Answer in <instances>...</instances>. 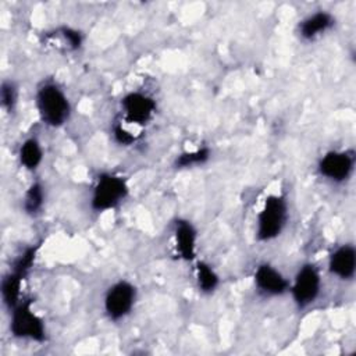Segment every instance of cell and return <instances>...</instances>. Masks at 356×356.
Wrapping results in <instances>:
<instances>
[{
  "label": "cell",
  "instance_id": "cell-16",
  "mask_svg": "<svg viewBox=\"0 0 356 356\" xmlns=\"http://www.w3.org/2000/svg\"><path fill=\"white\" fill-rule=\"evenodd\" d=\"M44 204V189L38 181L32 182L22 199V209L28 216H38Z\"/></svg>",
  "mask_w": 356,
  "mask_h": 356
},
{
  "label": "cell",
  "instance_id": "cell-8",
  "mask_svg": "<svg viewBox=\"0 0 356 356\" xmlns=\"http://www.w3.org/2000/svg\"><path fill=\"white\" fill-rule=\"evenodd\" d=\"M122 118L128 124L145 125L156 114V102L142 92H129L121 100Z\"/></svg>",
  "mask_w": 356,
  "mask_h": 356
},
{
  "label": "cell",
  "instance_id": "cell-7",
  "mask_svg": "<svg viewBox=\"0 0 356 356\" xmlns=\"http://www.w3.org/2000/svg\"><path fill=\"white\" fill-rule=\"evenodd\" d=\"M355 156L348 150H331L325 153L317 165L321 177L332 182H345L353 172Z\"/></svg>",
  "mask_w": 356,
  "mask_h": 356
},
{
  "label": "cell",
  "instance_id": "cell-6",
  "mask_svg": "<svg viewBox=\"0 0 356 356\" xmlns=\"http://www.w3.org/2000/svg\"><path fill=\"white\" fill-rule=\"evenodd\" d=\"M136 286L127 281L120 280L108 286L103 299V307L106 316L111 321H120L125 318L134 309L136 302Z\"/></svg>",
  "mask_w": 356,
  "mask_h": 356
},
{
  "label": "cell",
  "instance_id": "cell-10",
  "mask_svg": "<svg viewBox=\"0 0 356 356\" xmlns=\"http://www.w3.org/2000/svg\"><path fill=\"white\" fill-rule=\"evenodd\" d=\"M174 242H175L177 253L182 260L192 261L196 259L197 232L191 221L184 218H179L175 221Z\"/></svg>",
  "mask_w": 356,
  "mask_h": 356
},
{
  "label": "cell",
  "instance_id": "cell-2",
  "mask_svg": "<svg viewBox=\"0 0 356 356\" xmlns=\"http://www.w3.org/2000/svg\"><path fill=\"white\" fill-rule=\"evenodd\" d=\"M288 221V203L282 195H270L256 217V238L268 242L281 235Z\"/></svg>",
  "mask_w": 356,
  "mask_h": 356
},
{
  "label": "cell",
  "instance_id": "cell-4",
  "mask_svg": "<svg viewBox=\"0 0 356 356\" xmlns=\"http://www.w3.org/2000/svg\"><path fill=\"white\" fill-rule=\"evenodd\" d=\"M10 312V332L13 337L35 342L46 341V325L43 318L32 309V299L21 300Z\"/></svg>",
  "mask_w": 356,
  "mask_h": 356
},
{
  "label": "cell",
  "instance_id": "cell-12",
  "mask_svg": "<svg viewBox=\"0 0 356 356\" xmlns=\"http://www.w3.org/2000/svg\"><path fill=\"white\" fill-rule=\"evenodd\" d=\"M328 270L341 280H352L356 271V250L352 245H341L328 257Z\"/></svg>",
  "mask_w": 356,
  "mask_h": 356
},
{
  "label": "cell",
  "instance_id": "cell-20",
  "mask_svg": "<svg viewBox=\"0 0 356 356\" xmlns=\"http://www.w3.org/2000/svg\"><path fill=\"white\" fill-rule=\"evenodd\" d=\"M57 33L61 35V38L65 40L67 47L72 51L79 50L83 43V35L81 31L71 28V26H60L57 29Z\"/></svg>",
  "mask_w": 356,
  "mask_h": 356
},
{
  "label": "cell",
  "instance_id": "cell-21",
  "mask_svg": "<svg viewBox=\"0 0 356 356\" xmlns=\"http://www.w3.org/2000/svg\"><path fill=\"white\" fill-rule=\"evenodd\" d=\"M113 136L114 140L121 146H129L136 140V136L128 131L125 127H122L121 122H117L113 125Z\"/></svg>",
  "mask_w": 356,
  "mask_h": 356
},
{
  "label": "cell",
  "instance_id": "cell-11",
  "mask_svg": "<svg viewBox=\"0 0 356 356\" xmlns=\"http://www.w3.org/2000/svg\"><path fill=\"white\" fill-rule=\"evenodd\" d=\"M334 25H335L334 15L328 11L318 10L313 14H309L299 22L298 35L300 36V39L310 42L324 35L330 29H332Z\"/></svg>",
  "mask_w": 356,
  "mask_h": 356
},
{
  "label": "cell",
  "instance_id": "cell-17",
  "mask_svg": "<svg viewBox=\"0 0 356 356\" xmlns=\"http://www.w3.org/2000/svg\"><path fill=\"white\" fill-rule=\"evenodd\" d=\"M210 154H211V152H210L209 147H199L196 150L184 152V153H181L179 156L175 157L174 167L182 170V168H191V167L202 165V164L209 161Z\"/></svg>",
  "mask_w": 356,
  "mask_h": 356
},
{
  "label": "cell",
  "instance_id": "cell-15",
  "mask_svg": "<svg viewBox=\"0 0 356 356\" xmlns=\"http://www.w3.org/2000/svg\"><path fill=\"white\" fill-rule=\"evenodd\" d=\"M196 273V284L202 293H213L220 285V277L216 270L206 261L197 260L195 266Z\"/></svg>",
  "mask_w": 356,
  "mask_h": 356
},
{
  "label": "cell",
  "instance_id": "cell-19",
  "mask_svg": "<svg viewBox=\"0 0 356 356\" xmlns=\"http://www.w3.org/2000/svg\"><path fill=\"white\" fill-rule=\"evenodd\" d=\"M18 102V89L13 81H3L0 86V103L6 113H13Z\"/></svg>",
  "mask_w": 356,
  "mask_h": 356
},
{
  "label": "cell",
  "instance_id": "cell-5",
  "mask_svg": "<svg viewBox=\"0 0 356 356\" xmlns=\"http://www.w3.org/2000/svg\"><path fill=\"white\" fill-rule=\"evenodd\" d=\"M320 291L321 277L318 268L313 263H305L296 271L292 284H289L292 300L299 309H306L318 298Z\"/></svg>",
  "mask_w": 356,
  "mask_h": 356
},
{
  "label": "cell",
  "instance_id": "cell-3",
  "mask_svg": "<svg viewBox=\"0 0 356 356\" xmlns=\"http://www.w3.org/2000/svg\"><path fill=\"white\" fill-rule=\"evenodd\" d=\"M128 193L129 186L125 178L117 174L103 172L99 175L92 189L90 207L97 213L115 209L127 199Z\"/></svg>",
  "mask_w": 356,
  "mask_h": 356
},
{
  "label": "cell",
  "instance_id": "cell-1",
  "mask_svg": "<svg viewBox=\"0 0 356 356\" xmlns=\"http://www.w3.org/2000/svg\"><path fill=\"white\" fill-rule=\"evenodd\" d=\"M35 104L42 122L51 128L64 125L71 115V103L65 92L54 82H43L38 88Z\"/></svg>",
  "mask_w": 356,
  "mask_h": 356
},
{
  "label": "cell",
  "instance_id": "cell-13",
  "mask_svg": "<svg viewBox=\"0 0 356 356\" xmlns=\"http://www.w3.org/2000/svg\"><path fill=\"white\" fill-rule=\"evenodd\" d=\"M18 160L19 164L28 170L35 171L42 164L43 160V149L36 138H26L18 149Z\"/></svg>",
  "mask_w": 356,
  "mask_h": 356
},
{
  "label": "cell",
  "instance_id": "cell-18",
  "mask_svg": "<svg viewBox=\"0 0 356 356\" xmlns=\"http://www.w3.org/2000/svg\"><path fill=\"white\" fill-rule=\"evenodd\" d=\"M39 248H40L39 243H35V245H31V246L25 248L24 252H21L15 257V260L13 261V266H11L10 270L25 278L28 275V273L31 271V268L33 267V263H35V259H36Z\"/></svg>",
  "mask_w": 356,
  "mask_h": 356
},
{
  "label": "cell",
  "instance_id": "cell-9",
  "mask_svg": "<svg viewBox=\"0 0 356 356\" xmlns=\"http://www.w3.org/2000/svg\"><path fill=\"white\" fill-rule=\"evenodd\" d=\"M256 289L266 296H280L289 291V281L280 270L268 263H261L253 274Z\"/></svg>",
  "mask_w": 356,
  "mask_h": 356
},
{
  "label": "cell",
  "instance_id": "cell-14",
  "mask_svg": "<svg viewBox=\"0 0 356 356\" xmlns=\"http://www.w3.org/2000/svg\"><path fill=\"white\" fill-rule=\"evenodd\" d=\"M24 277L15 274L14 271H8L0 284V292H1V299L4 306L11 310L15 307L22 299H21V286H22Z\"/></svg>",
  "mask_w": 356,
  "mask_h": 356
}]
</instances>
